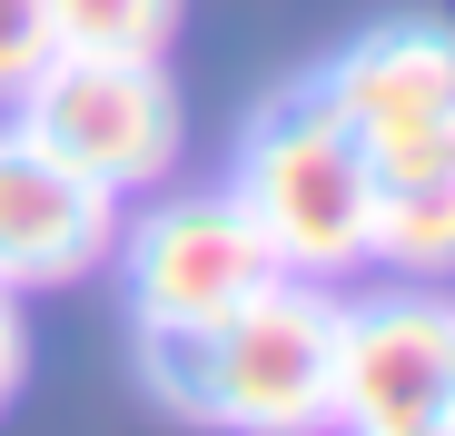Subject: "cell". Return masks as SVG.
<instances>
[{
  "instance_id": "1",
  "label": "cell",
  "mask_w": 455,
  "mask_h": 436,
  "mask_svg": "<svg viewBox=\"0 0 455 436\" xmlns=\"http://www.w3.org/2000/svg\"><path fill=\"white\" fill-rule=\"evenodd\" d=\"M337 337L347 308L327 298V278H277L238 318L188 337H139V347L148 377L228 436H317L337 426Z\"/></svg>"
},
{
  "instance_id": "2",
  "label": "cell",
  "mask_w": 455,
  "mask_h": 436,
  "mask_svg": "<svg viewBox=\"0 0 455 436\" xmlns=\"http://www.w3.org/2000/svg\"><path fill=\"white\" fill-rule=\"evenodd\" d=\"M228 198L258 218V238L277 248L287 278H347V268H366L376 169H366V149H356V129H347L317 90L277 100V109L248 129Z\"/></svg>"
},
{
  "instance_id": "3",
  "label": "cell",
  "mask_w": 455,
  "mask_h": 436,
  "mask_svg": "<svg viewBox=\"0 0 455 436\" xmlns=\"http://www.w3.org/2000/svg\"><path fill=\"white\" fill-rule=\"evenodd\" d=\"M20 129L40 139V149H60L80 179L139 198V189H159L188 149V109L169 90V69L159 60H100V50H60L40 80L11 100Z\"/></svg>"
},
{
  "instance_id": "4",
  "label": "cell",
  "mask_w": 455,
  "mask_h": 436,
  "mask_svg": "<svg viewBox=\"0 0 455 436\" xmlns=\"http://www.w3.org/2000/svg\"><path fill=\"white\" fill-rule=\"evenodd\" d=\"M129 248V308H139V337H188V327H218L238 318L258 287H277V248L258 238V218L228 198V189H198V198H169L139 218V238L119 229Z\"/></svg>"
},
{
  "instance_id": "5",
  "label": "cell",
  "mask_w": 455,
  "mask_h": 436,
  "mask_svg": "<svg viewBox=\"0 0 455 436\" xmlns=\"http://www.w3.org/2000/svg\"><path fill=\"white\" fill-rule=\"evenodd\" d=\"M317 100L356 129V149L376 179H416V169H445L455 159V30L435 20H387L366 30Z\"/></svg>"
},
{
  "instance_id": "6",
  "label": "cell",
  "mask_w": 455,
  "mask_h": 436,
  "mask_svg": "<svg viewBox=\"0 0 455 436\" xmlns=\"http://www.w3.org/2000/svg\"><path fill=\"white\" fill-rule=\"evenodd\" d=\"M129 198L80 179L60 149H40V139L11 119L0 129V287H69L90 278L100 258H119V218Z\"/></svg>"
},
{
  "instance_id": "7",
  "label": "cell",
  "mask_w": 455,
  "mask_h": 436,
  "mask_svg": "<svg viewBox=\"0 0 455 436\" xmlns=\"http://www.w3.org/2000/svg\"><path fill=\"white\" fill-rule=\"evenodd\" d=\"M445 318L455 308H435V298L347 308V337H337V426L347 436H445L455 426Z\"/></svg>"
},
{
  "instance_id": "8",
  "label": "cell",
  "mask_w": 455,
  "mask_h": 436,
  "mask_svg": "<svg viewBox=\"0 0 455 436\" xmlns=\"http://www.w3.org/2000/svg\"><path fill=\"white\" fill-rule=\"evenodd\" d=\"M366 258H387L406 278H455V159L416 169V179H376Z\"/></svg>"
},
{
  "instance_id": "9",
  "label": "cell",
  "mask_w": 455,
  "mask_h": 436,
  "mask_svg": "<svg viewBox=\"0 0 455 436\" xmlns=\"http://www.w3.org/2000/svg\"><path fill=\"white\" fill-rule=\"evenodd\" d=\"M60 50H100V60H159L179 30V0H50Z\"/></svg>"
},
{
  "instance_id": "10",
  "label": "cell",
  "mask_w": 455,
  "mask_h": 436,
  "mask_svg": "<svg viewBox=\"0 0 455 436\" xmlns=\"http://www.w3.org/2000/svg\"><path fill=\"white\" fill-rule=\"evenodd\" d=\"M50 60H60V20H50V0H0V100H20Z\"/></svg>"
},
{
  "instance_id": "11",
  "label": "cell",
  "mask_w": 455,
  "mask_h": 436,
  "mask_svg": "<svg viewBox=\"0 0 455 436\" xmlns=\"http://www.w3.org/2000/svg\"><path fill=\"white\" fill-rule=\"evenodd\" d=\"M30 377V318H20V287H0V407L20 397Z\"/></svg>"
},
{
  "instance_id": "12",
  "label": "cell",
  "mask_w": 455,
  "mask_h": 436,
  "mask_svg": "<svg viewBox=\"0 0 455 436\" xmlns=\"http://www.w3.org/2000/svg\"><path fill=\"white\" fill-rule=\"evenodd\" d=\"M445 387H455V318H445Z\"/></svg>"
},
{
  "instance_id": "13",
  "label": "cell",
  "mask_w": 455,
  "mask_h": 436,
  "mask_svg": "<svg viewBox=\"0 0 455 436\" xmlns=\"http://www.w3.org/2000/svg\"><path fill=\"white\" fill-rule=\"evenodd\" d=\"M445 436H455V426H445Z\"/></svg>"
}]
</instances>
